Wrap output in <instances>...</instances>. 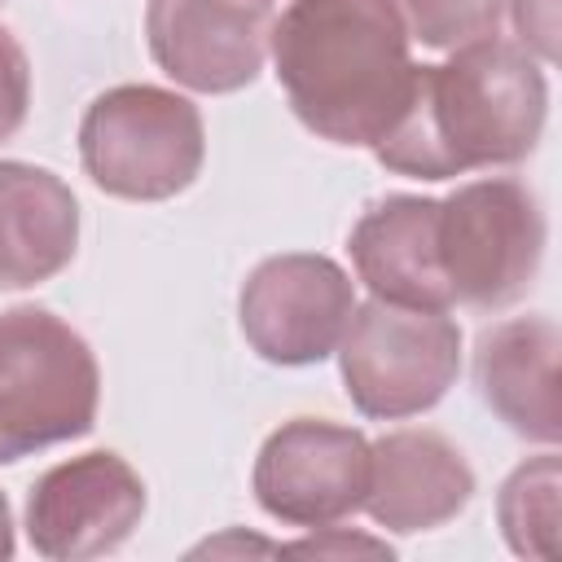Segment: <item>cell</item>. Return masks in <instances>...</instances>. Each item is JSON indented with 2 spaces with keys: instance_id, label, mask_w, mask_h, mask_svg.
Instances as JSON below:
<instances>
[{
  "instance_id": "cell-1",
  "label": "cell",
  "mask_w": 562,
  "mask_h": 562,
  "mask_svg": "<svg viewBox=\"0 0 562 562\" xmlns=\"http://www.w3.org/2000/svg\"><path fill=\"white\" fill-rule=\"evenodd\" d=\"M549 88L540 61L509 40L452 48L443 66H413L408 92L369 145L386 171L448 180L474 167L522 162L544 132Z\"/></svg>"
},
{
  "instance_id": "cell-2",
  "label": "cell",
  "mask_w": 562,
  "mask_h": 562,
  "mask_svg": "<svg viewBox=\"0 0 562 562\" xmlns=\"http://www.w3.org/2000/svg\"><path fill=\"white\" fill-rule=\"evenodd\" d=\"M268 53L299 123L334 145H373L413 79L395 0H290Z\"/></svg>"
},
{
  "instance_id": "cell-3",
  "label": "cell",
  "mask_w": 562,
  "mask_h": 562,
  "mask_svg": "<svg viewBox=\"0 0 562 562\" xmlns=\"http://www.w3.org/2000/svg\"><path fill=\"white\" fill-rule=\"evenodd\" d=\"M97 400L101 373L79 329L48 307L0 312V465L88 435Z\"/></svg>"
},
{
  "instance_id": "cell-4",
  "label": "cell",
  "mask_w": 562,
  "mask_h": 562,
  "mask_svg": "<svg viewBox=\"0 0 562 562\" xmlns=\"http://www.w3.org/2000/svg\"><path fill=\"white\" fill-rule=\"evenodd\" d=\"M79 158L92 184L123 202H167L184 193L206 158L193 101L154 83L101 92L79 123Z\"/></svg>"
},
{
  "instance_id": "cell-5",
  "label": "cell",
  "mask_w": 562,
  "mask_h": 562,
  "mask_svg": "<svg viewBox=\"0 0 562 562\" xmlns=\"http://www.w3.org/2000/svg\"><path fill=\"white\" fill-rule=\"evenodd\" d=\"M342 386L364 417L400 422L435 408L461 369V329L448 312L356 303L338 342Z\"/></svg>"
},
{
  "instance_id": "cell-6",
  "label": "cell",
  "mask_w": 562,
  "mask_h": 562,
  "mask_svg": "<svg viewBox=\"0 0 562 562\" xmlns=\"http://www.w3.org/2000/svg\"><path fill=\"white\" fill-rule=\"evenodd\" d=\"M439 268L452 303L496 312L518 303L544 255V215L522 180L487 176L439 202Z\"/></svg>"
},
{
  "instance_id": "cell-7",
  "label": "cell",
  "mask_w": 562,
  "mask_h": 562,
  "mask_svg": "<svg viewBox=\"0 0 562 562\" xmlns=\"http://www.w3.org/2000/svg\"><path fill=\"white\" fill-rule=\"evenodd\" d=\"M369 439L329 417L277 426L255 457V501L285 527H334L364 509Z\"/></svg>"
},
{
  "instance_id": "cell-8",
  "label": "cell",
  "mask_w": 562,
  "mask_h": 562,
  "mask_svg": "<svg viewBox=\"0 0 562 562\" xmlns=\"http://www.w3.org/2000/svg\"><path fill=\"white\" fill-rule=\"evenodd\" d=\"M356 312L351 277L307 250L263 259L237 299L246 342L268 364H316L338 351L342 329Z\"/></svg>"
},
{
  "instance_id": "cell-9",
  "label": "cell",
  "mask_w": 562,
  "mask_h": 562,
  "mask_svg": "<svg viewBox=\"0 0 562 562\" xmlns=\"http://www.w3.org/2000/svg\"><path fill=\"white\" fill-rule=\"evenodd\" d=\"M145 514V483L119 452H83L44 470L26 496V540L53 562L114 553Z\"/></svg>"
},
{
  "instance_id": "cell-10",
  "label": "cell",
  "mask_w": 562,
  "mask_h": 562,
  "mask_svg": "<svg viewBox=\"0 0 562 562\" xmlns=\"http://www.w3.org/2000/svg\"><path fill=\"white\" fill-rule=\"evenodd\" d=\"M272 13L263 0H149L145 40L162 75L193 92H237L268 57Z\"/></svg>"
},
{
  "instance_id": "cell-11",
  "label": "cell",
  "mask_w": 562,
  "mask_h": 562,
  "mask_svg": "<svg viewBox=\"0 0 562 562\" xmlns=\"http://www.w3.org/2000/svg\"><path fill=\"white\" fill-rule=\"evenodd\" d=\"M474 496V470L439 430H391L369 443L364 509L378 527L413 536L452 522Z\"/></svg>"
},
{
  "instance_id": "cell-12",
  "label": "cell",
  "mask_w": 562,
  "mask_h": 562,
  "mask_svg": "<svg viewBox=\"0 0 562 562\" xmlns=\"http://www.w3.org/2000/svg\"><path fill=\"white\" fill-rule=\"evenodd\" d=\"M558 325L549 316H514L483 329L474 347V386L483 404L522 439L558 443Z\"/></svg>"
},
{
  "instance_id": "cell-13",
  "label": "cell",
  "mask_w": 562,
  "mask_h": 562,
  "mask_svg": "<svg viewBox=\"0 0 562 562\" xmlns=\"http://www.w3.org/2000/svg\"><path fill=\"white\" fill-rule=\"evenodd\" d=\"M435 220H439V202L413 198V193L382 198L356 220L347 250H351L356 277L373 290V299L400 303V307H435V312L452 307V294L439 268Z\"/></svg>"
},
{
  "instance_id": "cell-14",
  "label": "cell",
  "mask_w": 562,
  "mask_h": 562,
  "mask_svg": "<svg viewBox=\"0 0 562 562\" xmlns=\"http://www.w3.org/2000/svg\"><path fill=\"white\" fill-rule=\"evenodd\" d=\"M79 246V202L61 176L35 162H0V290L57 277Z\"/></svg>"
},
{
  "instance_id": "cell-15",
  "label": "cell",
  "mask_w": 562,
  "mask_h": 562,
  "mask_svg": "<svg viewBox=\"0 0 562 562\" xmlns=\"http://www.w3.org/2000/svg\"><path fill=\"white\" fill-rule=\"evenodd\" d=\"M562 470L553 452H540L531 461H522L501 496H496V518L501 531L509 540V549L518 558H536V562H558L562 558Z\"/></svg>"
},
{
  "instance_id": "cell-16",
  "label": "cell",
  "mask_w": 562,
  "mask_h": 562,
  "mask_svg": "<svg viewBox=\"0 0 562 562\" xmlns=\"http://www.w3.org/2000/svg\"><path fill=\"white\" fill-rule=\"evenodd\" d=\"M395 9L408 35H417L426 48L439 53L496 35L505 18V0H395Z\"/></svg>"
},
{
  "instance_id": "cell-17",
  "label": "cell",
  "mask_w": 562,
  "mask_h": 562,
  "mask_svg": "<svg viewBox=\"0 0 562 562\" xmlns=\"http://www.w3.org/2000/svg\"><path fill=\"white\" fill-rule=\"evenodd\" d=\"M31 105V66L22 44L0 26V140H9L26 123Z\"/></svg>"
},
{
  "instance_id": "cell-18",
  "label": "cell",
  "mask_w": 562,
  "mask_h": 562,
  "mask_svg": "<svg viewBox=\"0 0 562 562\" xmlns=\"http://www.w3.org/2000/svg\"><path fill=\"white\" fill-rule=\"evenodd\" d=\"M514 31H518V48H527L536 61H553L558 57V0H505Z\"/></svg>"
},
{
  "instance_id": "cell-19",
  "label": "cell",
  "mask_w": 562,
  "mask_h": 562,
  "mask_svg": "<svg viewBox=\"0 0 562 562\" xmlns=\"http://www.w3.org/2000/svg\"><path fill=\"white\" fill-rule=\"evenodd\" d=\"M285 553H391V544L369 536H347L342 527H316V536L285 544Z\"/></svg>"
},
{
  "instance_id": "cell-20",
  "label": "cell",
  "mask_w": 562,
  "mask_h": 562,
  "mask_svg": "<svg viewBox=\"0 0 562 562\" xmlns=\"http://www.w3.org/2000/svg\"><path fill=\"white\" fill-rule=\"evenodd\" d=\"M13 558V514H9V501L0 492V562Z\"/></svg>"
},
{
  "instance_id": "cell-21",
  "label": "cell",
  "mask_w": 562,
  "mask_h": 562,
  "mask_svg": "<svg viewBox=\"0 0 562 562\" xmlns=\"http://www.w3.org/2000/svg\"><path fill=\"white\" fill-rule=\"evenodd\" d=\"M0 4H4V0H0Z\"/></svg>"
}]
</instances>
